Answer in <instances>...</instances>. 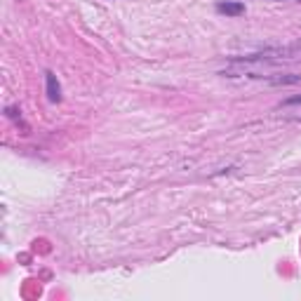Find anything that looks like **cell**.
Listing matches in <instances>:
<instances>
[{
    "label": "cell",
    "mask_w": 301,
    "mask_h": 301,
    "mask_svg": "<svg viewBox=\"0 0 301 301\" xmlns=\"http://www.w3.org/2000/svg\"><path fill=\"white\" fill-rule=\"evenodd\" d=\"M216 12L223 17H243L245 14V5L238 0H219L216 2Z\"/></svg>",
    "instance_id": "1"
},
{
    "label": "cell",
    "mask_w": 301,
    "mask_h": 301,
    "mask_svg": "<svg viewBox=\"0 0 301 301\" xmlns=\"http://www.w3.org/2000/svg\"><path fill=\"white\" fill-rule=\"evenodd\" d=\"M45 89H47V99L52 104L61 101V85H59L57 76L52 71H45Z\"/></svg>",
    "instance_id": "2"
},
{
    "label": "cell",
    "mask_w": 301,
    "mask_h": 301,
    "mask_svg": "<svg viewBox=\"0 0 301 301\" xmlns=\"http://www.w3.org/2000/svg\"><path fill=\"white\" fill-rule=\"evenodd\" d=\"M5 113H7L10 118H19L21 116V111L17 106H7V108H5Z\"/></svg>",
    "instance_id": "3"
},
{
    "label": "cell",
    "mask_w": 301,
    "mask_h": 301,
    "mask_svg": "<svg viewBox=\"0 0 301 301\" xmlns=\"http://www.w3.org/2000/svg\"><path fill=\"white\" fill-rule=\"evenodd\" d=\"M285 104H301V97H292V99H287Z\"/></svg>",
    "instance_id": "4"
}]
</instances>
